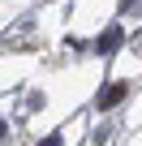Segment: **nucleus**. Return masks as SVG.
<instances>
[{"instance_id":"1","label":"nucleus","mask_w":142,"mask_h":146,"mask_svg":"<svg viewBox=\"0 0 142 146\" xmlns=\"http://www.w3.org/2000/svg\"><path fill=\"white\" fill-rule=\"evenodd\" d=\"M121 39H125V35H121V26H108V30L95 39V47H99V52H116V47H121Z\"/></svg>"},{"instance_id":"2","label":"nucleus","mask_w":142,"mask_h":146,"mask_svg":"<svg viewBox=\"0 0 142 146\" xmlns=\"http://www.w3.org/2000/svg\"><path fill=\"white\" fill-rule=\"evenodd\" d=\"M125 95H129V86H125V82H112V86H108V90L99 95V108H116V103H121Z\"/></svg>"},{"instance_id":"3","label":"nucleus","mask_w":142,"mask_h":146,"mask_svg":"<svg viewBox=\"0 0 142 146\" xmlns=\"http://www.w3.org/2000/svg\"><path fill=\"white\" fill-rule=\"evenodd\" d=\"M121 9H125V13H142V0H125Z\"/></svg>"},{"instance_id":"4","label":"nucleus","mask_w":142,"mask_h":146,"mask_svg":"<svg viewBox=\"0 0 142 146\" xmlns=\"http://www.w3.org/2000/svg\"><path fill=\"white\" fill-rule=\"evenodd\" d=\"M39 146H60V133H52V137H43Z\"/></svg>"},{"instance_id":"5","label":"nucleus","mask_w":142,"mask_h":146,"mask_svg":"<svg viewBox=\"0 0 142 146\" xmlns=\"http://www.w3.org/2000/svg\"><path fill=\"white\" fill-rule=\"evenodd\" d=\"M0 137H5V120H0Z\"/></svg>"}]
</instances>
